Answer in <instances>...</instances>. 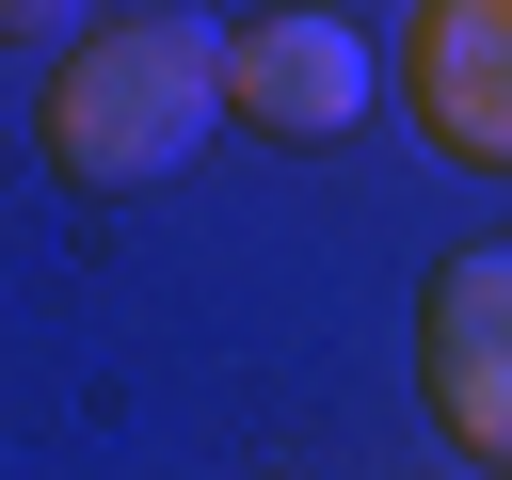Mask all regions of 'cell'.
<instances>
[{
    "mask_svg": "<svg viewBox=\"0 0 512 480\" xmlns=\"http://www.w3.org/2000/svg\"><path fill=\"white\" fill-rule=\"evenodd\" d=\"M96 0H0V48H80Z\"/></svg>",
    "mask_w": 512,
    "mask_h": 480,
    "instance_id": "obj_5",
    "label": "cell"
},
{
    "mask_svg": "<svg viewBox=\"0 0 512 480\" xmlns=\"http://www.w3.org/2000/svg\"><path fill=\"white\" fill-rule=\"evenodd\" d=\"M368 32L352 16H256L240 32V64H224V112L240 128H272V144H336V128H368Z\"/></svg>",
    "mask_w": 512,
    "mask_h": 480,
    "instance_id": "obj_4",
    "label": "cell"
},
{
    "mask_svg": "<svg viewBox=\"0 0 512 480\" xmlns=\"http://www.w3.org/2000/svg\"><path fill=\"white\" fill-rule=\"evenodd\" d=\"M400 96H416V128H432L448 160L512 176V0H416Z\"/></svg>",
    "mask_w": 512,
    "mask_h": 480,
    "instance_id": "obj_3",
    "label": "cell"
},
{
    "mask_svg": "<svg viewBox=\"0 0 512 480\" xmlns=\"http://www.w3.org/2000/svg\"><path fill=\"white\" fill-rule=\"evenodd\" d=\"M416 384H432V432L448 448H496L512 464V240H464L416 288Z\"/></svg>",
    "mask_w": 512,
    "mask_h": 480,
    "instance_id": "obj_2",
    "label": "cell"
},
{
    "mask_svg": "<svg viewBox=\"0 0 512 480\" xmlns=\"http://www.w3.org/2000/svg\"><path fill=\"white\" fill-rule=\"evenodd\" d=\"M224 64H240V32H208V16H112V32H80L48 64V160L80 192L192 176V144L224 128Z\"/></svg>",
    "mask_w": 512,
    "mask_h": 480,
    "instance_id": "obj_1",
    "label": "cell"
}]
</instances>
